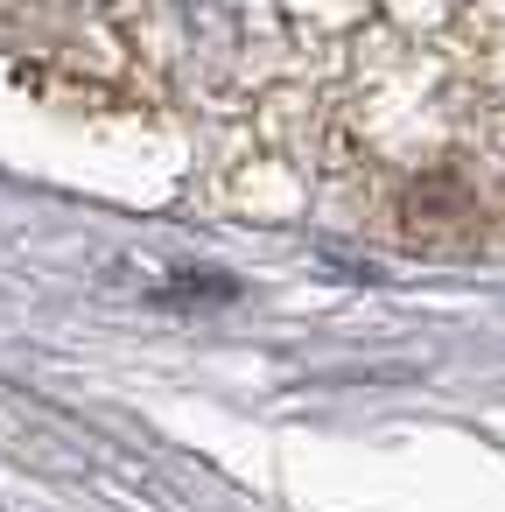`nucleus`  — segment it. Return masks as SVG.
<instances>
[]
</instances>
